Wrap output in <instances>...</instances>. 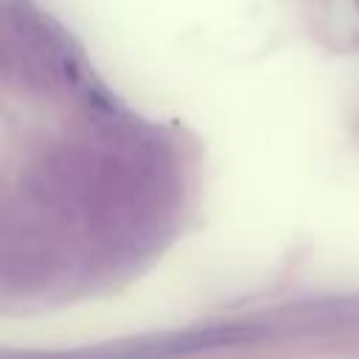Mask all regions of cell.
<instances>
[]
</instances>
